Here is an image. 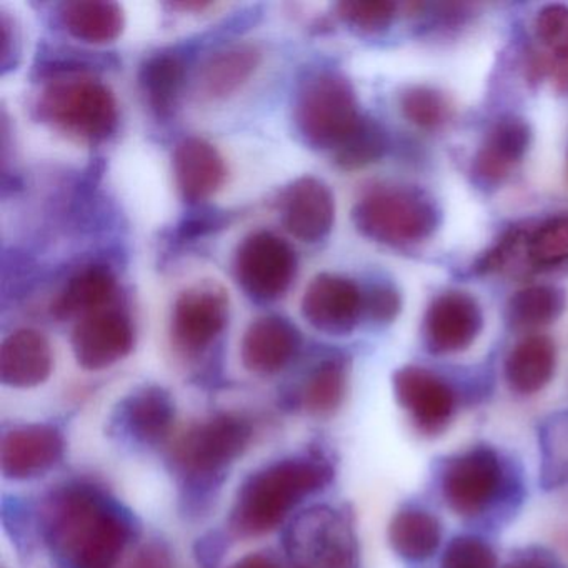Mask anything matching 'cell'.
Masks as SVG:
<instances>
[{
  "label": "cell",
  "instance_id": "cell-1",
  "mask_svg": "<svg viewBox=\"0 0 568 568\" xmlns=\"http://www.w3.org/2000/svg\"><path fill=\"white\" fill-rule=\"evenodd\" d=\"M49 544L72 568H114L135 535L134 520L92 484H69L44 511Z\"/></svg>",
  "mask_w": 568,
  "mask_h": 568
},
{
  "label": "cell",
  "instance_id": "cell-2",
  "mask_svg": "<svg viewBox=\"0 0 568 568\" xmlns=\"http://www.w3.org/2000/svg\"><path fill=\"white\" fill-rule=\"evenodd\" d=\"M332 478L334 468L322 455H297L265 465L239 488L229 520L232 534L251 538L275 530L298 504L324 490Z\"/></svg>",
  "mask_w": 568,
  "mask_h": 568
},
{
  "label": "cell",
  "instance_id": "cell-3",
  "mask_svg": "<svg viewBox=\"0 0 568 568\" xmlns=\"http://www.w3.org/2000/svg\"><path fill=\"white\" fill-rule=\"evenodd\" d=\"M362 119L354 85L341 72L308 75L295 95V129L312 149L337 151L354 134Z\"/></svg>",
  "mask_w": 568,
  "mask_h": 568
},
{
  "label": "cell",
  "instance_id": "cell-4",
  "mask_svg": "<svg viewBox=\"0 0 568 568\" xmlns=\"http://www.w3.org/2000/svg\"><path fill=\"white\" fill-rule=\"evenodd\" d=\"M39 119L88 142H102L119 124L118 101L108 85L91 75L49 81L36 105Z\"/></svg>",
  "mask_w": 568,
  "mask_h": 568
},
{
  "label": "cell",
  "instance_id": "cell-5",
  "mask_svg": "<svg viewBox=\"0 0 568 568\" xmlns=\"http://www.w3.org/2000/svg\"><path fill=\"white\" fill-rule=\"evenodd\" d=\"M352 221L364 237L390 247H408L434 234L438 211L424 192L412 187H377L352 211Z\"/></svg>",
  "mask_w": 568,
  "mask_h": 568
},
{
  "label": "cell",
  "instance_id": "cell-6",
  "mask_svg": "<svg viewBox=\"0 0 568 568\" xmlns=\"http://www.w3.org/2000/svg\"><path fill=\"white\" fill-rule=\"evenodd\" d=\"M251 440L252 427L245 418L217 414L179 438L172 460L189 484L207 488L244 454Z\"/></svg>",
  "mask_w": 568,
  "mask_h": 568
},
{
  "label": "cell",
  "instance_id": "cell-7",
  "mask_svg": "<svg viewBox=\"0 0 568 568\" xmlns=\"http://www.w3.org/2000/svg\"><path fill=\"white\" fill-rule=\"evenodd\" d=\"M292 568H357L351 521L327 507L305 511L287 537Z\"/></svg>",
  "mask_w": 568,
  "mask_h": 568
},
{
  "label": "cell",
  "instance_id": "cell-8",
  "mask_svg": "<svg viewBox=\"0 0 568 568\" xmlns=\"http://www.w3.org/2000/svg\"><path fill=\"white\" fill-rule=\"evenodd\" d=\"M295 272L297 255L294 248L272 232L247 235L235 251V281L255 301H277L291 287Z\"/></svg>",
  "mask_w": 568,
  "mask_h": 568
},
{
  "label": "cell",
  "instance_id": "cell-9",
  "mask_svg": "<svg viewBox=\"0 0 568 568\" xmlns=\"http://www.w3.org/2000/svg\"><path fill=\"white\" fill-rule=\"evenodd\" d=\"M504 468L490 447H477L452 458L442 477L445 501L455 514H481L500 494Z\"/></svg>",
  "mask_w": 568,
  "mask_h": 568
},
{
  "label": "cell",
  "instance_id": "cell-10",
  "mask_svg": "<svg viewBox=\"0 0 568 568\" xmlns=\"http://www.w3.org/2000/svg\"><path fill=\"white\" fill-rule=\"evenodd\" d=\"M229 297L215 284L195 285L179 295L172 308L171 335L184 354H201L224 332Z\"/></svg>",
  "mask_w": 568,
  "mask_h": 568
},
{
  "label": "cell",
  "instance_id": "cell-11",
  "mask_svg": "<svg viewBox=\"0 0 568 568\" xmlns=\"http://www.w3.org/2000/svg\"><path fill=\"white\" fill-rule=\"evenodd\" d=\"M135 344L134 325L121 311L104 308L85 315L72 332L75 361L85 371L98 372L121 362Z\"/></svg>",
  "mask_w": 568,
  "mask_h": 568
},
{
  "label": "cell",
  "instance_id": "cell-12",
  "mask_svg": "<svg viewBox=\"0 0 568 568\" xmlns=\"http://www.w3.org/2000/svg\"><path fill=\"white\" fill-rule=\"evenodd\" d=\"M398 404L410 414L412 422L424 435H438L455 415V394L450 385L428 368L407 365L394 374Z\"/></svg>",
  "mask_w": 568,
  "mask_h": 568
},
{
  "label": "cell",
  "instance_id": "cell-13",
  "mask_svg": "<svg viewBox=\"0 0 568 568\" xmlns=\"http://www.w3.org/2000/svg\"><path fill=\"white\" fill-rule=\"evenodd\" d=\"M302 317L327 335H347L364 315L362 291L351 278L337 274H318L305 288Z\"/></svg>",
  "mask_w": 568,
  "mask_h": 568
},
{
  "label": "cell",
  "instance_id": "cell-14",
  "mask_svg": "<svg viewBox=\"0 0 568 568\" xmlns=\"http://www.w3.org/2000/svg\"><path fill=\"white\" fill-rule=\"evenodd\" d=\"M64 450V435L54 425H22L2 438L0 468L11 480H32L52 470Z\"/></svg>",
  "mask_w": 568,
  "mask_h": 568
},
{
  "label": "cell",
  "instance_id": "cell-15",
  "mask_svg": "<svg viewBox=\"0 0 568 568\" xmlns=\"http://www.w3.org/2000/svg\"><path fill=\"white\" fill-rule=\"evenodd\" d=\"M484 325L480 305L465 292L450 291L434 298L425 315V341L437 355L467 351Z\"/></svg>",
  "mask_w": 568,
  "mask_h": 568
},
{
  "label": "cell",
  "instance_id": "cell-16",
  "mask_svg": "<svg viewBox=\"0 0 568 568\" xmlns=\"http://www.w3.org/2000/svg\"><path fill=\"white\" fill-rule=\"evenodd\" d=\"M301 347V332L288 318L265 315L252 322L242 337V364L251 374L267 377L284 371Z\"/></svg>",
  "mask_w": 568,
  "mask_h": 568
},
{
  "label": "cell",
  "instance_id": "cell-17",
  "mask_svg": "<svg viewBox=\"0 0 568 568\" xmlns=\"http://www.w3.org/2000/svg\"><path fill=\"white\" fill-rule=\"evenodd\" d=\"M335 221V201L321 179L304 175L288 185L282 197V222L298 241H322L331 234Z\"/></svg>",
  "mask_w": 568,
  "mask_h": 568
},
{
  "label": "cell",
  "instance_id": "cell-18",
  "mask_svg": "<svg viewBox=\"0 0 568 568\" xmlns=\"http://www.w3.org/2000/svg\"><path fill=\"white\" fill-rule=\"evenodd\" d=\"M261 61V49L247 42L215 49L195 69L192 92L199 101H222L252 78Z\"/></svg>",
  "mask_w": 568,
  "mask_h": 568
},
{
  "label": "cell",
  "instance_id": "cell-19",
  "mask_svg": "<svg viewBox=\"0 0 568 568\" xmlns=\"http://www.w3.org/2000/svg\"><path fill=\"white\" fill-rule=\"evenodd\" d=\"M172 165L179 192L191 207L205 204L217 194L227 178L224 158L204 139L187 138L179 142Z\"/></svg>",
  "mask_w": 568,
  "mask_h": 568
},
{
  "label": "cell",
  "instance_id": "cell-20",
  "mask_svg": "<svg viewBox=\"0 0 568 568\" xmlns=\"http://www.w3.org/2000/svg\"><path fill=\"white\" fill-rule=\"evenodd\" d=\"M530 125L525 119L517 115L498 119L475 155V175L484 184H501L520 164L530 148Z\"/></svg>",
  "mask_w": 568,
  "mask_h": 568
},
{
  "label": "cell",
  "instance_id": "cell-21",
  "mask_svg": "<svg viewBox=\"0 0 568 568\" xmlns=\"http://www.w3.org/2000/svg\"><path fill=\"white\" fill-rule=\"evenodd\" d=\"M54 355L44 334L34 328H19L0 347V378L14 388L44 384L52 374Z\"/></svg>",
  "mask_w": 568,
  "mask_h": 568
},
{
  "label": "cell",
  "instance_id": "cell-22",
  "mask_svg": "<svg viewBox=\"0 0 568 568\" xmlns=\"http://www.w3.org/2000/svg\"><path fill=\"white\" fill-rule=\"evenodd\" d=\"M122 430L139 444L158 445L171 434L175 422V402L165 388L145 385L132 392L119 405Z\"/></svg>",
  "mask_w": 568,
  "mask_h": 568
},
{
  "label": "cell",
  "instance_id": "cell-23",
  "mask_svg": "<svg viewBox=\"0 0 568 568\" xmlns=\"http://www.w3.org/2000/svg\"><path fill=\"white\" fill-rule=\"evenodd\" d=\"M62 28L85 44H109L124 32L122 6L109 0H72L59 8Z\"/></svg>",
  "mask_w": 568,
  "mask_h": 568
},
{
  "label": "cell",
  "instance_id": "cell-24",
  "mask_svg": "<svg viewBox=\"0 0 568 568\" xmlns=\"http://www.w3.org/2000/svg\"><path fill=\"white\" fill-rule=\"evenodd\" d=\"M185 81L187 59L174 49L149 55L139 69V85L159 118H169L175 111Z\"/></svg>",
  "mask_w": 568,
  "mask_h": 568
},
{
  "label": "cell",
  "instance_id": "cell-25",
  "mask_svg": "<svg viewBox=\"0 0 568 568\" xmlns=\"http://www.w3.org/2000/svg\"><path fill=\"white\" fill-rule=\"evenodd\" d=\"M557 367V348L545 335H528L518 342L507 357L505 377L511 390L534 395L544 390Z\"/></svg>",
  "mask_w": 568,
  "mask_h": 568
},
{
  "label": "cell",
  "instance_id": "cell-26",
  "mask_svg": "<svg viewBox=\"0 0 568 568\" xmlns=\"http://www.w3.org/2000/svg\"><path fill=\"white\" fill-rule=\"evenodd\" d=\"M115 288L118 284L111 268L101 264L88 265L69 278L52 304V314L65 321L104 311L114 298Z\"/></svg>",
  "mask_w": 568,
  "mask_h": 568
},
{
  "label": "cell",
  "instance_id": "cell-27",
  "mask_svg": "<svg viewBox=\"0 0 568 568\" xmlns=\"http://www.w3.org/2000/svg\"><path fill=\"white\" fill-rule=\"evenodd\" d=\"M442 528L437 518L418 508L398 511L388 525L390 547L407 560H425L437 551Z\"/></svg>",
  "mask_w": 568,
  "mask_h": 568
},
{
  "label": "cell",
  "instance_id": "cell-28",
  "mask_svg": "<svg viewBox=\"0 0 568 568\" xmlns=\"http://www.w3.org/2000/svg\"><path fill=\"white\" fill-rule=\"evenodd\" d=\"M347 387V362L342 357L324 358L305 381L302 405L315 417H331L344 404Z\"/></svg>",
  "mask_w": 568,
  "mask_h": 568
},
{
  "label": "cell",
  "instance_id": "cell-29",
  "mask_svg": "<svg viewBox=\"0 0 568 568\" xmlns=\"http://www.w3.org/2000/svg\"><path fill=\"white\" fill-rule=\"evenodd\" d=\"M565 292L551 285H530L515 292L508 302L507 317L518 331H537L554 324L564 314Z\"/></svg>",
  "mask_w": 568,
  "mask_h": 568
},
{
  "label": "cell",
  "instance_id": "cell-30",
  "mask_svg": "<svg viewBox=\"0 0 568 568\" xmlns=\"http://www.w3.org/2000/svg\"><path fill=\"white\" fill-rule=\"evenodd\" d=\"M109 65H118V61L104 52L44 44L36 55L34 71L39 78L54 81L69 75H88L99 69H109Z\"/></svg>",
  "mask_w": 568,
  "mask_h": 568
},
{
  "label": "cell",
  "instance_id": "cell-31",
  "mask_svg": "<svg viewBox=\"0 0 568 568\" xmlns=\"http://www.w3.org/2000/svg\"><path fill=\"white\" fill-rule=\"evenodd\" d=\"M387 151V135L372 119H362L354 134L334 152V161L344 171H357L377 162Z\"/></svg>",
  "mask_w": 568,
  "mask_h": 568
},
{
  "label": "cell",
  "instance_id": "cell-32",
  "mask_svg": "<svg viewBox=\"0 0 568 568\" xmlns=\"http://www.w3.org/2000/svg\"><path fill=\"white\" fill-rule=\"evenodd\" d=\"M528 261L535 267H557L568 262V215L550 219L528 234Z\"/></svg>",
  "mask_w": 568,
  "mask_h": 568
},
{
  "label": "cell",
  "instance_id": "cell-33",
  "mask_svg": "<svg viewBox=\"0 0 568 568\" xmlns=\"http://www.w3.org/2000/svg\"><path fill=\"white\" fill-rule=\"evenodd\" d=\"M400 109L408 122L425 131L442 128L452 114L447 98L442 92L424 85L408 88L402 94Z\"/></svg>",
  "mask_w": 568,
  "mask_h": 568
},
{
  "label": "cell",
  "instance_id": "cell-34",
  "mask_svg": "<svg viewBox=\"0 0 568 568\" xmlns=\"http://www.w3.org/2000/svg\"><path fill=\"white\" fill-rule=\"evenodd\" d=\"M397 6L387 0H347L337 4V14L345 24L362 32H381L394 21Z\"/></svg>",
  "mask_w": 568,
  "mask_h": 568
},
{
  "label": "cell",
  "instance_id": "cell-35",
  "mask_svg": "<svg viewBox=\"0 0 568 568\" xmlns=\"http://www.w3.org/2000/svg\"><path fill=\"white\" fill-rule=\"evenodd\" d=\"M535 38L538 44L557 61L568 64V8L547 6L535 18Z\"/></svg>",
  "mask_w": 568,
  "mask_h": 568
},
{
  "label": "cell",
  "instance_id": "cell-36",
  "mask_svg": "<svg viewBox=\"0 0 568 568\" xmlns=\"http://www.w3.org/2000/svg\"><path fill=\"white\" fill-rule=\"evenodd\" d=\"M442 568H497V557L487 541L462 535L445 548Z\"/></svg>",
  "mask_w": 568,
  "mask_h": 568
},
{
  "label": "cell",
  "instance_id": "cell-37",
  "mask_svg": "<svg viewBox=\"0 0 568 568\" xmlns=\"http://www.w3.org/2000/svg\"><path fill=\"white\" fill-rule=\"evenodd\" d=\"M231 214L212 205H192L191 212H185L184 217L175 225V237L181 241H194L204 235L214 234L227 227Z\"/></svg>",
  "mask_w": 568,
  "mask_h": 568
},
{
  "label": "cell",
  "instance_id": "cell-38",
  "mask_svg": "<svg viewBox=\"0 0 568 568\" xmlns=\"http://www.w3.org/2000/svg\"><path fill=\"white\" fill-rule=\"evenodd\" d=\"M364 315L375 324L395 321L402 308L400 295L388 284H375L362 292Z\"/></svg>",
  "mask_w": 568,
  "mask_h": 568
},
{
  "label": "cell",
  "instance_id": "cell-39",
  "mask_svg": "<svg viewBox=\"0 0 568 568\" xmlns=\"http://www.w3.org/2000/svg\"><path fill=\"white\" fill-rule=\"evenodd\" d=\"M19 38L18 28H16L12 19L0 11V65H2V74H8L9 71L16 69L19 64Z\"/></svg>",
  "mask_w": 568,
  "mask_h": 568
},
{
  "label": "cell",
  "instance_id": "cell-40",
  "mask_svg": "<svg viewBox=\"0 0 568 568\" xmlns=\"http://www.w3.org/2000/svg\"><path fill=\"white\" fill-rule=\"evenodd\" d=\"M504 568H561L550 555L544 551H527V554L515 555Z\"/></svg>",
  "mask_w": 568,
  "mask_h": 568
},
{
  "label": "cell",
  "instance_id": "cell-41",
  "mask_svg": "<svg viewBox=\"0 0 568 568\" xmlns=\"http://www.w3.org/2000/svg\"><path fill=\"white\" fill-rule=\"evenodd\" d=\"M129 568H171V561L161 547H145Z\"/></svg>",
  "mask_w": 568,
  "mask_h": 568
},
{
  "label": "cell",
  "instance_id": "cell-42",
  "mask_svg": "<svg viewBox=\"0 0 568 568\" xmlns=\"http://www.w3.org/2000/svg\"><path fill=\"white\" fill-rule=\"evenodd\" d=\"M231 568H281L274 558L264 554H248L235 561Z\"/></svg>",
  "mask_w": 568,
  "mask_h": 568
}]
</instances>
